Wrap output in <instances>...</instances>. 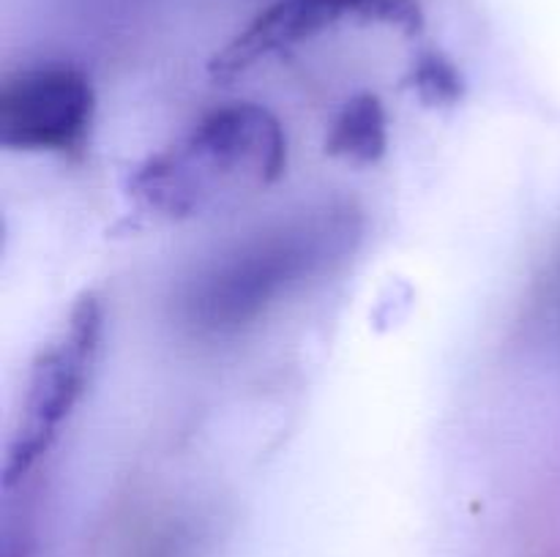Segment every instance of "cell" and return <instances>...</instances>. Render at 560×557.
<instances>
[{
	"label": "cell",
	"mask_w": 560,
	"mask_h": 557,
	"mask_svg": "<svg viewBox=\"0 0 560 557\" xmlns=\"http://www.w3.org/2000/svg\"><path fill=\"white\" fill-rule=\"evenodd\" d=\"M288 164V137L271 109L235 102L208 112L131 180L140 200L167 216H195L224 194L271 186Z\"/></svg>",
	"instance_id": "cell-1"
},
{
	"label": "cell",
	"mask_w": 560,
	"mask_h": 557,
	"mask_svg": "<svg viewBox=\"0 0 560 557\" xmlns=\"http://www.w3.org/2000/svg\"><path fill=\"white\" fill-rule=\"evenodd\" d=\"M102 339L104 306L96 295L85 293L33 358L5 457V486L25 478L55 446L85 396L102 353Z\"/></svg>",
	"instance_id": "cell-2"
},
{
	"label": "cell",
	"mask_w": 560,
	"mask_h": 557,
	"mask_svg": "<svg viewBox=\"0 0 560 557\" xmlns=\"http://www.w3.org/2000/svg\"><path fill=\"white\" fill-rule=\"evenodd\" d=\"M328 227L320 218L288 224L224 260L189 298L191 317L208 331H230L260 315L282 289L320 260Z\"/></svg>",
	"instance_id": "cell-3"
},
{
	"label": "cell",
	"mask_w": 560,
	"mask_h": 557,
	"mask_svg": "<svg viewBox=\"0 0 560 557\" xmlns=\"http://www.w3.org/2000/svg\"><path fill=\"white\" fill-rule=\"evenodd\" d=\"M96 93L69 63L16 71L0 87V145L25 153H77L91 137Z\"/></svg>",
	"instance_id": "cell-4"
},
{
	"label": "cell",
	"mask_w": 560,
	"mask_h": 557,
	"mask_svg": "<svg viewBox=\"0 0 560 557\" xmlns=\"http://www.w3.org/2000/svg\"><path fill=\"white\" fill-rule=\"evenodd\" d=\"M350 22L416 36L424 27V11L419 0H277L211 60V76L233 80L282 49Z\"/></svg>",
	"instance_id": "cell-5"
},
{
	"label": "cell",
	"mask_w": 560,
	"mask_h": 557,
	"mask_svg": "<svg viewBox=\"0 0 560 557\" xmlns=\"http://www.w3.org/2000/svg\"><path fill=\"white\" fill-rule=\"evenodd\" d=\"M388 147L386 107L375 93H361L345 104L328 131L326 151L353 164H375Z\"/></svg>",
	"instance_id": "cell-6"
},
{
	"label": "cell",
	"mask_w": 560,
	"mask_h": 557,
	"mask_svg": "<svg viewBox=\"0 0 560 557\" xmlns=\"http://www.w3.org/2000/svg\"><path fill=\"white\" fill-rule=\"evenodd\" d=\"M416 91L427 102H454L463 93V82H459L457 69L448 60L430 55L416 66Z\"/></svg>",
	"instance_id": "cell-7"
}]
</instances>
